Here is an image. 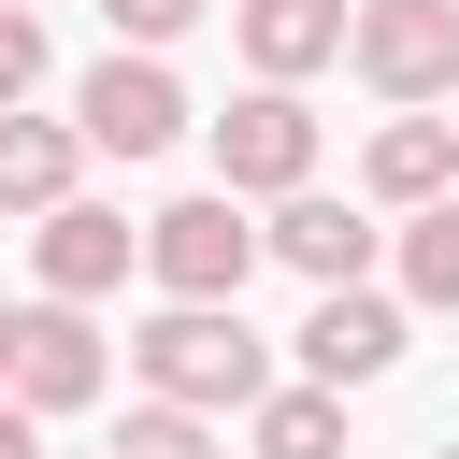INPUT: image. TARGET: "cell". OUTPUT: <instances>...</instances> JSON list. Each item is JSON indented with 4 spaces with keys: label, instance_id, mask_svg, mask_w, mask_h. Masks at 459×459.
Listing matches in <instances>:
<instances>
[{
    "label": "cell",
    "instance_id": "cell-17",
    "mask_svg": "<svg viewBox=\"0 0 459 459\" xmlns=\"http://www.w3.org/2000/svg\"><path fill=\"white\" fill-rule=\"evenodd\" d=\"M100 29L158 57V43H186V29H201V0H100Z\"/></svg>",
    "mask_w": 459,
    "mask_h": 459
},
{
    "label": "cell",
    "instance_id": "cell-19",
    "mask_svg": "<svg viewBox=\"0 0 459 459\" xmlns=\"http://www.w3.org/2000/svg\"><path fill=\"white\" fill-rule=\"evenodd\" d=\"M0 359H14V301H0Z\"/></svg>",
    "mask_w": 459,
    "mask_h": 459
},
{
    "label": "cell",
    "instance_id": "cell-4",
    "mask_svg": "<svg viewBox=\"0 0 459 459\" xmlns=\"http://www.w3.org/2000/svg\"><path fill=\"white\" fill-rule=\"evenodd\" d=\"M143 273H158L172 301H244V273H258V215H244L230 186H201V201L143 215Z\"/></svg>",
    "mask_w": 459,
    "mask_h": 459
},
{
    "label": "cell",
    "instance_id": "cell-2",
    "mask_svg": "<svg viewBox=\"0 0 459 459\" xmlns=\"http://www.w3.org/2000/svg\"><path fill=\"white\" fill-rule=\"evenodd\" d=\"M344 57L387 115L459 100V0H344Z\"/></svg>",
    "mask_w": 459,
    "mask_h": 459
},
{
    "label": "cell",
    "instance_id": "cell-11",
    "mask_svg": "<svg viewBox=\"0 0 459 459\" xmlns=\"http://www.w3.org/2000/svg\"><path fill=\"white\" fill-rule=\"evenodd\" d=\"M359 186H373L387 215L445 201V186H459V115H430V100H416V115H387V129H373V158H359Z\"/></svg>",
    "mask_w": 459,
    "mask_h": 459
},
{
    "label": "cell",
    "instance_id": "cell-6",
    "mask_svg": "<svg viewBox=\"0 0 459 459\" xmlns=\"http://www.w3.org/2000/svg\"><path fill=\"white\" fill-rule=\"evenodd\" d=\"M29 273H43V301H115L129 273H143V215H115V201H57V215H29Z\"/></svg>",
    "mask_w": 459,
    "mask_h": 459
},
{
    "label": "cell",
    "instance_id": "cell-8",
    "mask_svg": "<svg viewBox=\"0 0 459 459\" xmlns=\"http://www.w3.org/2000/svg\"><path fill=\"white\" fill-rule=\"evenodd\" d=\"M287 359H301V387H373L402 359V301L387 287H316V316L287 330Z\"/></svg>",
    "mask_w": 459,
    "mask_h": 459
},
{
    "label": "cell",
    "instance_id": "cell-18",
    "mask_svg": "<svg viewBox=\"0 0 459 459\" xmlns=\"http://www.w3.org/2000/svg\"><path fill=\"white\" fill-rule=\"evenodd\" d=\"M0 459H43V416H29L14 387H0Z\"/></svg>",
    "mask_w": 459,
    "mask_h": 459
},
{
    "label": "cell",
    "instance_id": "cell-12",
    "mask_svg": "<svg viewBox=\"0 0 459 459\" xmlns=\"http://www.w3.org/2000/svg\"><path fill=\"white\" fill-rule=\"evenodd\" d=\"M72 186H86V129L14 100V115H0V215H57Z\"/></svg>",
    "mask_w": 459,
    "mask_h": 459
},
{
    "label": "cell",
    "instance_id": "cell-7",
    "mask_svg": "<svg viewBox=\"0 0 459 459\" xmlns=\"http://www.w3.org/2000/svg\"><path fill=\"white\" fill-rule=\"evenodd\" d=\"M100 330H86V301H14V359H0V387L29 402V416H72V402H100Z\"/></svg>",
    "mask_w": 459,
    "mask_h": 459
},
{
    "label": "cell",
    "instance_id": "cell-15",
    "mask_svg": "<svg viewBox=\"0 0 459 459\" xmlns=\"http://www.w3.org/2000/svg\"><path fill=\"white\" fill-rule=\"evenodd\" d=\"M115 459H215V416H186V402H143V416H115Z\"/></svg>",
    "mask_w": 459,
    "mask_h": 459
},
{
    "label": "cell",
    "instance_id": "cell-16",
    "mask_svg": "<svg viewBox=\"0 0 459 459\" xmlns=\"http://www.w3.org/2000/svg\"><path fill=\"white\" fill-rule=\"evenodd\" d=\"M43 72H57L43 14H29V0H0V115H14V100H43Z\"/></svg>",
    "mask_w": 459,
    "mask_h": 459
},
{
    "label": "cell",
    "instance_id": "cell-10",
    "mask_svg": "<svg viewBox=\"0 0 459 459\" xmlns=\"http://www.w3.org/2000/svg\"><path fill=\"white\" fill-rule=\"evenodd\" d=\"M230 43H244L258 86H301V72L344 57V0H230Z\"/></svg>",
    "mask_w": 459,
    "mask_h": 459
},
{
    "label": "cell",
    "instance_id": "cell-5",
    "mask_svg": "<svg viewBox=\"0 0 459 459\" xmlns=\"http://www.w3.org/2000/svg\"><path fill=\"white\" fill-rule=\"evenodd\" d=\"M215 186H230V201L316 186V115H301V86H244V100L215 115Z\"/></svg>",
    "mask_w": 459,
    "mask_h": 459
},
{
    "label": "cell",
    "instance_id": "cell-3",
    "mask_svg": "<svg viewBox=\"0 0 459 459\" xmlns=\"http://www.w3.org/2000/svg\"><path fill=\"white\" fill-rule=\"evenodd\" d=\"M72 129H86V158H172V143H186V86H172V57L100 43V72L72 86Z\"/></svg>",
    "mask_w": 459,
    "mask_h": 459
},
{
    "label": "cell",
    "instance_id": "cell-1",
    "mask_svg": "<svg viewBox=\"0 0 459 459\" xmlns=\"http://www.w3.org/2000/svg\"><path fill=\"white\" fill-rule=\"evenodd\" d=\"M129 373H143V402L244 416V402L273 387V344L244 330V301H158V316H143V344H129Z\"/></svg>",
    "mask_w": 459,
    "mask_h": 459
},
{
    "label": "cell",
    "instance_id": "cell-9",
    "mask_svg": "<svg viewBox=\"0 0 459 459\" xmlns=\"http://www.w3.org/2000/svg\"><path fill=\"white\" fill-rule=\"evenodd\" d=\"M258 258H287L301 287H373L387 230H373L359 201H316V186H287V201H273V230H258Z\"/></svg>",
    "mask_w": 459,
    "mask_h": 459
},
{
    "label": "cell",
    "instance_id": "cell-13",
    "mask_svg": "<svg viewBox=\"0 0 459 459\" xmlns=\"http://www.w3.org/2000/svg\"><path fill=\"white\" fill-rule=\"evenodd\" d=\"M387 258H402V301H416V316H459V186L416 201V215L387 230Z\"/></svg>",
    "mask_w": 459,
    "mask_h": 459
},
{
    "label": "cell",
    "instance_id": "cell-14",
    "mask_svg": "<svg viewBox=\"0 0 459 459\" xmlns=\"http://www.w3.org/2000/svg\"><path fill=\"white\" fill-rule=\"evenodd\" d=\"M258 459H344V387H258Z\"/></svg>",
    "mask_w": 459,
    "mask_h": 459
},
{
    "label": "cell",
    "instance_id": "cell-20",
    "mask_svg": "<svg viewBox=\"0 0 459 459\" xmlns=\"http://www.w3.org/2000/svg\"><path fill=\"white\" fill-rule=\"evenodd\" d=\"M445 459H459V445H445Z\"/></svg>",
    "mask_w": 459,
    "mask_h": 459
}]
</instances>
